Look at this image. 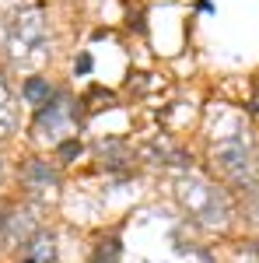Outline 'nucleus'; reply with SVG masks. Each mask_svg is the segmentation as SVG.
Masks as SVG:
<instances>
[{"label":"nucleus","instance_id":"obj_1","mask_svg":"<svg viewBox=\"0 0 259 263\" xmlns=\"http://www.w3.org/2000/svg\"><path fill=\"white\" fill-rule=\"evenodd\" d=\"M46 46H49V32H46L42 7H18L14 14H7L4 49L14 63L32 67V63L46 60Z\"/></svg>","mask_w":259,"mask_h":263},{"label":"nucleus","instance_id":"obj_2","mask_svg":"<svg viewBox=\"0 0 259 263\" xmlns=\"http://www.w3.org/2000/svg\"><path fill=\"white\" fill-rule=\"evenodd\" d=\"M175 200L203 224H221L228 218V200L217 186L207 179H179L175 182Z\"/></svg>","mask_w":259,"mask_h":263},{"label":"nucleus","instance_id":"obj_3","mask_svg":"<svg viewBox=\"0 0 259 263\" xmlns=\"http://www.w3.org/2000/svg\"><path fill=\"white\" fill-rule=\"evenodd\" d=\"M32 130H35V141H63V137H70V130H74V102L56 95L49 105L39 109Z\"/></svg>","mask_w":259,"mask_h":263},{"label":"nucleus","instance_id":"obj_4","mask_svg":"<svg viewBox=\"0 0 259 263\" xmlns=\"http://www.w3.org/2000/svg\"><path fill=\"white\" fill-rule=\"evenodd\" d=\"M214 158H217L221 172H228L231 179H238V182L249 179V147H245L242 137H224V141H217Z\"/></svg>","mask_w":259,"mask_h":263},{"label":"nucleus","instance_id":"obj_5","mask_svg":"<svg viewBox=\"0 0 259 263\" xmlns=\"http://www.w3.org/2000/svg\"><path fill=\"white\" fill-rule=\"evenodd\" d=\"M25 260L21 263H53L56 260V239L49 235V232H35L28 242H25Z\"/></svg>","mask_w":259,"mask_h":263},{"label":"nucleus","instance_id":"obj_6","mask_svg":"<svg viewBox=\"0 0 259 263\" xmlns=\"http://www.w3.org/2000/svg\"><path fill=\"white\" fill-rule=\"evenodd\" d=\"M25 186L28 190H53L56 186V172H53V165L42 162V158H32V162L25 165Z\"/></svg>","mask_w":259,"mask_h":263},{"label":"nucleus","instance_id":"obj_7","mask_svg":"<svg viewBox=\"0 0 259 263\" xmlns=\"http://www.w3.org/2000/svg\"><path fill=\"white\" fill-rule=\"evenodd\" d=\"M18 130V102L0 84V137H11Z\"/></svg>","mask_w":259,"mask_h":263},{"label":"nucleus","instance_id":"obj_8","mask_svg":"<svg viewBox=\"0 0 259 263\" xmlns=\"http://www.w3.org/2000/svg\"><path fill=\"white\" fill-rule=\"evenodd\" d=\"M25 99L42 109V105H49V102L56 99V91H53V84L46 81V78H28L25 81Z\"/></svg>","mask_w":259,"mask_h":263},{"label":"nucleus","instance_id":"obj_9","mask_svg":"<svg viewBox=\"0 0 259 263\" xmlns=\"http://www.w3.org/2000/svg\"><path fill=\"white\" fill-rule=\"evenodd\" d=\"M123 253V246L116 239H105V242L95 246V253H91V263H116Z\"/></svg>","mask_w":259,"mask_h":263},{"label":"nucleus","instance_id":"obj_10","mask_svg":"<svg viewBox=\"0 0 259 263\" xmlns=\"http://www.w3.org/2000/svg\"><path fill=\"white\" fill-rule=\"evenodd\" d=\"M77 155H81V144L77 141H63L60 144V158H63V162H74Z\"/></svg>","mask_w":259,"mask_h":263},{"label":"nucleus","instance_id":"obj_11","mask_svg":"<svg viewBox=\"0 0 259 263\" xmlns=\"http://www.w3.org/2000/svg\"><path fill=\"white\" fill-rule=\"evenodd\" d=\"M88 67H91V60H88V57H81V60H77V74H84Z\"/></svg>","mask_w":259,"mask_h":263},{"label":"nucleus","instance_id":"obj_12","mask_svg":"<svg viewBox=\"0 0 259 263\" xmlns=\"http://www.w3.org/2000/svg\"><path fill=\"white\" fill-rule=\"evenodd\" d=\"M0 172H4V162H0Z\"/></svg>","mask_w":259,"mask_h":263},{"label":"nucleus","instance_id":"obj_13","mask_svg":"<svg viewBox=\"0 0 259 263\" xmlns=\"http://www.w3.org/2000/svg\"><path fill=\"white\" fill-rule=\"evenodd\" d=\"M256 168H259V162H256Z\"/></svg>","mask_w":259,"mask_h":263},{"label":"nucleus","instance_id":"obj_14","mask_svg":"<svg viewBox=\"0 0 259 263\" xmlns=\"http://www.w3.org/2000/svg\"><path fill=\"white\" fill-rule=\"evenodd\" d=\"M0 224H4V221H0Z\"/></svg>","mask_w":259,"mask_h":263}]
</instances>
